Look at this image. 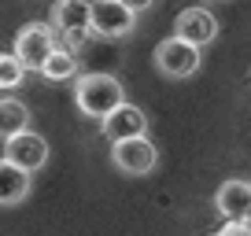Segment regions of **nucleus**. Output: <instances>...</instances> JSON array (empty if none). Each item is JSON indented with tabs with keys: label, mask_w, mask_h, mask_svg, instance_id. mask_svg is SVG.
<instances>
[{
	"label": "nucleus",
	"mask_w": 251,
	"mask_h": 236,
	"mask_svg": "<svg viewBox=\"0 0 251 236\" xmlns=\"http://www.w3.org/2000/svg\"><path fill=\"white\" fill-rule=\"evenodd\" d=\"M103 126V137L111 144H122V141H137V137H148V115H144L137 103L126 100L118 111H111L107 118L100 122Z\"/></svg>",
	"instance_id": "1a4fd4ad"
},
{
	"label": "nucleus",
	"mask_w": 251,
	"mask_h": 236,
	"mask_svg": "<svg viewBox=\"0 0 251 236\" xmlns=\"http://www.w3.org/2000/svg\"><path fill=\"white\" fill-rule=\"evenodd\" d=\"M0 159H8L11 166H19L23 173L33 177V173L48 163V141L41 133H33V129H26V133L11 137V141L4 144V155H0Z\"/></svg>",
	"instance_id": "0eeeda50"
},
{
	"label": "nucleus",
	"mask_w": 251,
	"mask_h": 236,
	"mask_svg": "<svg viewBox=\"0 0 251 236\" xmlns=\"http://www.w3.org/2000/svg\"><path fill=\"white\" fill-rule=\"evenodd\" d=\"M55 33H52V26L48 23H26L23 30L15 33V48H11V55H15L19 63H23V71H37L41 74V67H45V59L55 52Z\"/></svg>",
	"instance_id": "7ed1b4c3"
},
{
	"label": "nucleus",
	"mask_w": 251,
	"mask_h": 236,
	"mask_svg": "<svg viewBox=\"0 0 251 236\" xmlns=\"http://www.w3.org/2000/svg\"><path fill=\"white\" fill-rule=\"evenodd\" d=\"M211 236H218V233H211Z\"/></svg>",
	"instance_id": "f3484780"
},
{
	"label": "nucleus",
	"mask_w": 251,
	"mask_h": 236,
	"mask_svg": "<svg viewBox=\"0 0 251 236\" xmlns=\"http://www.w3.org/2000/svg\"><path fill=\"white\" fill-rule=\"evenodd\" d=\"M33 189V177L11 166L8 159H0V207H19Z\"/></svg>",
	"instance_id": "9b49d317"
},
{
	"label": "nucleus",
	"mask_w": 251,
	"mask_h": 236,
	"mask_svg": "<svg viewBox=\"0 0 251 236\" xmlns=\"http://www.w3.org/2000/svg\"><path fill=\"white\" fill-rule=\"evenodd\" d=\"M218 236H251V233L244 229V221H226V225L218 229Z\"/></svg>",
	"instance_id": "2eb2a0df"
},
{
	"label": "nucleus",
	"mask_w": 251,
	"mask_h": 236,
	"mask_svg": "<svg viewBox=\"0 0 251 236\" xmlns=\"http://www.w3.org/2000/svg\"><path fill=\"white\" fill-rule=\"evenodd\" d=\"M26 129H30V107L15 96H4L0 100V141L8 144L11 137L26 133Z\"/></svg>",
	"instance_id": "f8f14e48"
},
{
	"label": "nucleus",
	"mask_w": 251,
	"mask_h": 236,
	"mask_svg": "<svg viewBox=\"0 0 251 236\" xmlns=\"http://www.w3.org/2000/svg\"><path fill=\"white\" fill-rule=\"evenodd\" d=\"M151 63H155V71L163 74V78L181 81V78H192V74L200 71L203 55H200V48L185 45V41L166 37V41H159V45H155V55H151Z\"/></svg>",
	"instance_id": "20e7f679"
},
{
	"label": "nucleus",
	"mask_w": 251,
	"mask_h": 236,
	"mask_svg": "<svg viewBox=\"0 0 251 236\" xmlns=\"http://www.w3.org/2000/svg\"><path fill=\"white\" fill-rule=\"evenodd\" d=\"M74 103L85 118H107L111 111H118L126 103V85L115 78V74L103 71H89L74 78Z\"/></svg>",
	"instance_id": "f257e3e1"
},
{
	"label": "nucleus",
	"mask_w": 251,
	"mask_h": 236,
	"mask_svg": "<svg viewBox=\"0 0 251 236\" xmlns=\"http://www.w3.org/2000/svg\"><path fill=\"white\" fill-rule=\"evenodd\" d=\"M214 211L226 221H244L251 214V181L233 177V181L218 185V192H214Z\"/></svg>",
	"instance_id": "9d476101"
},
{
	"label": "nucleus",
	"mask_w": 251,
	"mask_h": 236,
	"mask_svg": "<svg viewBox=\"0 0 251 236\" xmlns=\"http://www.w3.org/2000/svg\"><path fill=\"white\" fill-rule=\"evenodd\" d=\"M174 37L192 45V48H203V45H211V41L218 37V19L207 8H185L174 19Z\"/></svg>",
	"instance_id": "6e6552de"
},
{
	"label": "nucleus",
	"mask_w": 251,
	"mask_h": 236,
	"mask_svg": "<svg viewBox=\"0 0 251 236\" xmlns=\"http://www.w3.org/2000/svg\"><path fill=\"white\" fill-rule=\"evenodd\" d=\"M26 78L23 63H19L11 52H0V89H19Z\"/></svg>",
	"instance_id": "4468645a"
},
{
	"label": "nucleus",
	"mask_w": 251,
	"mask_h": 236,
	"mask_svg": "<svg viewBox=\"0 0 251 236\" xmlns=\"http://www.w3.org/2000/svg\"><path fill=\"white\" fill-rule=\"evenodd\" d=\"M244 229H248V233H251V214H248V218H244Z\"/></svg>",
	"instance_id": "dca6fc26"
},
{
	"label": "nucleus",
	"mask_w": 251,
	"mask_h": 236,
	"mask_svg": "<svg viewBox=\"0 0 251 236\" xmlns=\"http://www.w3.org/2000/svg\"><path fill=\"white\" fill-rule=\"evenodd\" d=\"M155 163H159V148L148 141V137L111 144V166L122 170L126 177H144V173L155 170Z\"/></svg>",
	"instance_id": "423d86ee"
},
{
	"label": "nucleus",
	"mask_w": 251,
	"mask_h": 236,
	"mask_svg": "<svg viewBox=\"0 0 251 236\" xmlns=\"http://www.w3.org/2000/svg\"><path fill=\"white\" fill-rule=\"evenodd\" d=\"M41 74H45L48 81H71V78H78V55L67 52V48H55V52L45 59Z\"/></svg>",
	"instance_id": "ddd939ff"
},
{
	"label": "nucleus",
	"mask_w": 251,
	"mask_h": 236,
	"mask_svg": "<svg viewBox=\"0 0 251 236\" xmlns=\"http://www.w3.org/2000/svg\"><path fill=\"white\" fill-rule=\"evenodd\" d=\"M89 11H93V37L118 41L137 30V15L129 11L126 0H96L89 4Z\"/></svg>",
	"instance_id": "39448f33"
},
{
	"label": "nucleus",
	"mask_w": 251,
	"mask_h": 236,
	"mask_svg": "<svg viewBox=\"0 0 251 236\" xmlns=\"http://www.w3.org/2000/svg\"><path fill=\"white\" fill-rule=\"evenodd\" d=\"M48 26H52V33H55V45L78 55V48L89 45V37H93L89 0H59V4H52Z\"/></svg>",
	"instance_id": "f03ea898"
}]
</instances>
